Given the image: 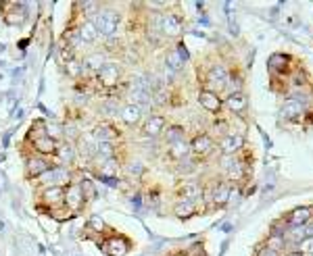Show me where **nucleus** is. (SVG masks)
Instances as JSON below:
<instances>
[{"label": "nucleus", "instance_id": "obj_1", "mask_svg": "<svg viewBox=\"0 0 313 256\" xmlns=\"http://www.w3.org/2000/svg\"><path fill=\"white\" fill-rule=\"evenodd\" d=\"M94 25H96V31L98 36H115L117 33V28L121 23V17L117 11H113V8H100V11L96 13V17H94Z\"/></svg>", "mask_w": 313, "mask_h": 256}, {"label": "nucleus", "instance_id": "obj_2", "mask_svg": "<svg viewBox=\"0 0 313 256\" xmlns=\"http://www.w3.org/2000/svg\"><path fill=\"white\" fill-rule=\"evenodd\" d=\"M75 177H73V173L69 167H63V165H55L48 173H44L42 177L38 179V183L42 185V190H46V188H65V185H69Z\"/></svg>", "mask_w": 313, "mask_h": 256}, {"label": "nucleus", "instance_id": "obj_3", "mask_svg": "<svg viewBox=\"0 0 313 256\" xmlns=\"http://www.w3.org/2000/svg\"><path fill=\"white\" fill-rule=\"evenodd\" d=\"M40 210L46 213H57L59 208H65V188H46L40 192Z\"/></svg>", "mask_w": 313, "mask_h": 256}, {"label": "nucleus", "instance_id": "obj_4", "mask_svg": "<svg viewBox=\"0 0 313 256\" xmlns=\"http://www.w3.org/2000/svg\"><path fill=\"white\" fill-rule=\"evenodd\" d=\"M86 204H88V202H86V198H84L77 179H73L69 185H65V208L69 210V215H71V217L80 215L82 210L86 208Z\"/></svg>", "mask_w": 313, "mask_h": 256}, {"label": "nucleus", "instance_id": "obj_5", "mask_svg": "<svg viewBox=\"0 0 313 256\" xmlns=\"http://www.w3.org/2000/svg\"><path fill=\"white\" fill-rule=\"evenodd\" d=\"M55 163L52 158H46V156H40V154H30L25 156V177L28 179H40L44 173H48Z\"/></svg>", "mask_w": 313, "mask_h": 256}, {"label": "nucleus", "instance_id": "obj_6", "mask_svg": "<svg viewBox=\"0 0 313 256\" xmlns=\"http://www.w3.org/2000/svg\"><path fill=\"white\" fill-rule=\"evenodd\" d=\"M0 8H2L4 23L13 25V28H21V25L28 21V6L23 2H17V0H13V2H2Z\"/></svg>", "mask_w": 313, "mask_h": 256}, {"label": "nucleus", "instance_id": "obj_7", "mask_svg": "<svg viewBox=\"0 0 313 256\" xmlns=\"http://www.w3.org/2000/svg\"><path fill=\"white\" fill-rule=\"evenodd\" d=\"M96 82L100 87L113 92L121 84V67L117 63H104L102 69L96 73Z\"/></svg>", "mask_w": 313, "mask_h": 256}, {"label": "nucleus", "instance_id": "obj_8", "mask_svg": "<svg viewBox=\"0 0 313 256\" xmlns=\"http://www.w3.org/2000/svg\"><path fill=\"white\" fill-rule=\"evenodd\" d=\"M156 28L161 33H165L167 38H180L182 31H184V25H182L180 17L176 13H159V19H156Z\"/></svg>", "mask_w": 313, "mask_h": 256}, {"label": "nucleus", "instance_id": "obj_9", "mask_svg": "<svg viewBox=\"0 0 313 256\" xmlns=\"http://www.w3.org/2000/svg\"><path fill=\"white\" fill-rule=\"evenodd\" d=\"M100 250L107 256H125L127 250H129V242L124 235L111 233V235L104 237V240H100Z\"/></svg>", "mask_w": 313, "mask_h": 256}, {"label": "nucleus", "instance_id": "obj_10", "mask_svg": "<svg viewBox=\"0 0 313 256\" xmlns=\"http://www.w3.org/2000/svg\"><path fill=\"white\" fill-rule=\"evenodd\" d=\"M94 175L104 181V183H109V181H115V179H121L119 175H121V161L115 156V158H107V161H102L98 167H94Z\"/></svg>", "mask_w": 313, "mask_h": 256}, {"label": "nucleus", "instance_id": "obj_11", "mask_svg": "<svg viewBox=\"0 0 313 256\" xmlns=\"http://www.w3.org/2000/svg\"><path fill=\"white\" fill-rule=\"evenodd\" d=\"M92 140L96 144H102V142H117V138L121 136V131L113 125L111 121H100L98 125H94V129L90 131Z\"/></svg>", "mask_w": 313, "mask_h": 256}, {"label": "nucleus", "instance_id": "obj_12", "mask_svg": "<svg viewBox=\"0 0 313 256\" xmlns=\"http://www.w3.org/2000/svg\"><path fill=\"white\" fill-rule=\"evenodd\" d=\"M190 154H192L194 158H205L213 152V138L209 136V134H196L192 140H190Z\"/></svg>", "mask_w": 313, "mask_h": 256}, {"label": "nucleus", "instance_id": "obj_13", "mask_svg": "<svg viewBox=\"0 0 313 256\" xmlns=\"http://www.w3.org/2000/svg\"><path fill=\"white\" fill-rule=\"evenodd\" d=\"M165 127H167V119H165L163 114H149V117L144 119L140 131H142L144 138L153 140V138H159L165 131Z\"/></svg>", "mask_w": 313, "mask_h": 256}, {"label": "nucleus", "instance_id": "obj_14", "mask_svg": "<svg viewBox=\"0 0 313 256\" xmlns=\"http://www.w3.org/2000/svg\"><path fill=\"white\" fill-rule=\"evenodd\" d=\"M198 104L211 114H219L223 109V98L215 92H209V90H198Z\"/></svg>", "mask_w": 313, "mask_h": 256}, {"label": "nucleus", "instance_id": "obj_15", "mask_svg": "<svg viewBox=\"0 0 313 256\" xmlns=\"http://www.w3.org/2000/svg\"><path fill=\"white\" fill-rule=\"evenodd\" d=\"M57 161V165H63V167H71L75 163L77 158V150H75V144L73 142H67V140H63V142L57 144V152L55 156H52Z\"/></svg>", "mask_w": 313, "mask_h": 256}, {"label": "nucleus", "instance_id": "obj_16", "mask_svg": "<svg viewBox=\"0 0 313 256\" xmlns=\"http://www.w3.org/2000/svg\"><path fill=\"white\" fill-rule=\"evenodd\" d=\"M142 117H144V109H140V107H138V104H134V102L124 104V107H121V111H119V119H121V123H124V125H127V127L140 125Z\"/></svg>", "mask_w": 313, "mask_h": 256}, {"label": "nucleus", "instance_id": "obj_17", "mask_svg": "<svg viewBox=\"0 0 313 256\" xmlns=\"http://www.w3.org/2000/svg\"><path fill=\"white\" fill-rule=\"evenodd\" d=\"M178 198L188 202H201L203 200V185L196 181H182L178 185Z\"/></svg>", "mask_w": 313, "mask_h": 256}, {"label": "nucleus", "instance_id": "obj_18", "mask_svg": "<svg viewBox=\"0 0 313 256\" xmlns=\"http://www.w3.org/2000/svg\"><path fill=\"white\" fill-rule=\"evenodd\" d=\"M219 148H221L223 156H234L238 150L245 148V136L236 134V131H230L228 136H223L219 140Z\"/></svg>", "mask_w": 313, "mask_h": 256}, {"label": "nucleus", "instance_id": "obj_19", "mask_svg": "<svg viewBox=\"0 0 313 256\" xmlns=\"http://www.w3.org/2000/svg\"><path fill=\"white\" fill-rule=\"evenodd\" d=\"M221 167L225 175H228V181H240L242 177H245V169H242V165L236 156H223L221 158Z\"/></svg>", "mask_w": 313, "mask_h": 256}, {"label": "nucleus", "instance_id": "obj_20", "mask_svg": "<svg viewBox=\"0 0 313 256\" xmlns=\"http://www.w3.org/2000/svg\"><path fill=\"white\" fill-rule=\"evenodd\" d=\"M117 152H119L117 142H102V144H96V154H94L92 165H100L102 161H107V158H115Z\"/></svg>", "mask_w": 313, "mask_h": 256}, {"label": "nucleus", "instance_id": "obj_21", "mask_svg": "<svg viewBox=\"0 0 313 256\" xmlns=\"http://www.w3.org/2000/svg\"><path fill=\"white\" fill-rule=\"evenodd\" d=\"M223 107L228 109L230 113L234 114H240V113H245L247 107H249V100H247V96L238 92V94H228V98L223 100Z\"/></svg>", "mask_w": 313, "mask_h": 256}, {"label": "nucleus", "instance_id": "obj_22", "mask_svg": "<svg viewBox=\"0 0 313 256\" xmlns=\"http://www.w3.org/2000/svg\"><path fill=\"white\" fill-rule=\"evenodd\" d=\"M77 31H80V38L86 44H94L98 40V31H96V25H94L92 19H82L80 25H77Z\"/></svg>", "mask_w": 313, "mask_h": 256}, {"label": "nucleus", "instance_id": "obj_23", "mask_svg": "<svg viewBox=\"0 0 313 256\" xmlns=\"http://www.w3.org/2000/svg\"><path fill=\"white\" fill-rule=\"evenodd\" d=\"M230 198H232V185L230 183H217L213 188V206L215 208L228 204Z\"/></svg>", "mask_w": 313, "mask_h": 256}, {"label": "nucleus", "instance_id": "obj_24", "mask_svg": "<svg viewBox=\"0 0 313 256\" xmlns=\"http://www.w3.org/2000/svg\"><path fill=\"white\" fill-rule=\"evenodd\" d=\"M280 114H282V119L297 121V119H301L303 114H305V109H303V104L299 100H288V102H284Z\"/></svg>", "mask_w": 313, "mask_h": 256}, {"label": "nucleus", "instance_id": "obj_25", "mask_svg": "<svg viewBox=\"0 0 313 256\" xmlns=\"http://www.w3.org/2000/svg\"><path fill=\"white\" fill-rule=\"evenodd\" d=\"M313 210L311 208H307V206H303V208H294L292 210V213L288 215V219H286V221H288V223L292 225V227H305L307 223H309V221L313 219Z\"/></svg>", "mask_w": 313, "mask_h": 256}, {"label": "nucleus", "instance_id": "obj_26", "mask_svg": "<svg viewBox=\"0 0 313 256\" xmlns=\"http://www.w3.org/2000/svg\"><path fill=\"white\" fill-rule=\"evenodd\" d=\"M167 156L171 158V161H178V163H182L184 158H188V156H190V144H188V140H184V142L169 144V146H167Z\"/></svg>", "mask_w": 313, "mask_h": 256}, {"label": "nucleus", "instance_id": "obj_27", "mask_svg": "<svg viewBox=\"0 0 313 256\" xmlns=\"http://www.w3.org/2000/svg\"><path fill=\"white\" fill-rule=\"evenodd\" d=\"M165 136V144H176V142H184L186 140V127L184 125H167V129L163 131Z\"/></svg>", "mask_w": 313, "mask_h": 256}, {"label": "nucleus", "instance_id": "obj_28", "mask_svg": "<svg viewBox=\"0 0 313 256\" xmlns=\"http://www.w3.org/2000/svg\"><path fill=\"white\" fill-rule=\"evenodd\" d=\"M77 183H80L86 202H94V200L98 198V188H96V183H94V179H90V177H80V179H77Z\"/></svg>", "mask_w": 313, "mask_h": 256}, {"label": "nucleus", "instance_id": "obj_29", "mask_svg": "<svg viewBox=\"0 0 313 256\" xmlns=\"http://www.w3.org/2000/svg\"><path fill=\"white\" fill-rule=\"evenodd\" d=\"M196 202H188V200H178L176 206H173V215L180 217V219H188L196 213Z\"/></svg>", "mask_w": 313, "mask_h": 256}, {"label": "nucleus", "instance_id": "obj_30", "mask_svg": "<svg viewBox=\"0 0 313 256\" xmlns=\"http://www.w3.org/2000/svg\"><path fill=\"white\" fill-rule=\"evenodd\" d=\"M63 42L71 50H80V46L84 44L82 38H80V31H77V28H67L65 33H63Z\"/></svg>", "mask_w": 313, "mask_h": 256}, {"label": "nucleus", "instance_id": "obj_31", "mask_svg": "<svg viewBox=\"0 0 313 256\" xmlns=\"http://www.w3.org/2000/svg\"><path fill=\"white\" fill-rule=\"evenodd\" d=\"M265 248L274 250V252H280L282 248H286V235L269 233V235H267V242H265Z\"/></svg>", "mask_w": 313, "mask_h": 256}, {"label": "nucleus", "instance_id": "obj_32", "mask_svg": "<svg viewBox=\"0 0 313 256\" xmlns=\"http://www.w3.org/2000/svg\"><path fill=\"white\" fill-rule=\"evenodd\" d=\"M84 69H92V71H100L102 69V65H104V57L100 55V52H94V55H90V57H86L84 58Z\"/></svg>", "mask_w": 313, "mask_h": 256}, {"label": "nucleus", "instance_id": "obj_33", "mask_svg": "<svg viewBox=\"0 0 313 256\" xmlns=\"http://www.w3.org/2000/svg\"><path fill=\"white\" fill-rule=\"evenodd\" d=\"M86 229H88L90 233H104V229H107V225H104V221L100 215H92L88 219V223H86Z\"/></svg>", "mask_w": 313, "mask_h": 256}, {"label": "nucleus", "instance_id": "obj_34", "mask_svg": "<svg viewBox=\"0 0 313 256\" xmlns=\"http://www.w3.org/2000/svg\"><path fill=\"white\" fill-rule=\"evenodd\" d=\"M65 65H67V67H65V71H67V75L71 77V79H80V77H84L86 69H84L82 63H77L75 58H73V60H69V63H65Z\"/></svg>", "mask_w": 313, "mask_h": 256}, {"label": "nucleus", "instance_id": "obj_35", "mask_svg": "<svg viewBox=\"0 0 313 256\" xmlns=\"http://www.w3.org/2000/svg\"><path fill=\"white\" fill-rule=\"evenodd\" d=\"M165 63H167V67L171 69V71H180V69L184 67V60L180 58V55L176 52V48L167 52V57H165Z\"/></svg>", "mask_w": 313, "mask_h": 256}, {"label": "nucleus", "instance_id": "obj_36", "mask_svg": "<svg viewBox=\"0 0 313 256\" xmlns=\"http://www.w3.org/2000/svg\"><path fill=\"white\" fill-rule=\"evenodd\" d=\"M144 171H146V167L140 161H132L129 165H125V173L129 175V177H134V179H140L144 175Z\"/></svg>", "mask_w": 313, "mask_h": 256}, {"label": "nucleus", "instance_id": "obj_37", "mask_svg": "<svg viewBox=\"0 0 313 256\" xmlns=\"http://www.w3.org/2000/svg\"><path fill=\"white\" fill-rule=\"evenodd\" d=\"M305 237H307V229H305V227H292V231H290V240H292L294 244L303 242Z\"/></svg>", "mask_w": 313, "mask_h": 256}, {"label": "nucleus", "instance_id": "obj_38", "mask_svg": "<svg viewBox=\"0 0 313 256\" xmlns=\"http://www.w3.org/2000/svg\"><path fill=\"white\" fill-rule=\"evenodd\" d=\"M297 246L301 248V250H299L301 254H311V256H313V235H311V237H305V240L299 242Z\"/></svg>", "mask_w": 313, "mask_h": 256}, {"label": "nucleus", "instance_id": "obj_39", "mask_svg": "<svg viewBox=\"0 0 313 256\" xmlns=\"http://www.w3.org/2000/svg\"><path fill=\"white\" fill-rule=\"evenodd\" d=\"M176 52H178V55H180V58L182 60H184V63H186V60H188V50H186V46H184V44H178V48H176Z\"/></svg>", "mask_w": 313, "mask_h": 256}, {"label": "nucleus", "instance_id": "obj_40", "mask_svg": "<svg viewBox=\"0 0 313 256\" xmlns=\"http://www.w3.org/2000/svg\"><path fill=\"white\" fill-rule=\"evenodd\" d=\"M257 254L259 256H280V252H274V250H269V248H259Z\"/></svg>", "mask_w": 313, "mask_h": 256}, {"label": "nucleus", "instance_id": "obj_41", "mask_svg": "<svg viewBox=\"0 0 313 256\" xmlns=\"http://www.w3.org/2000/svg\"><path fill=\"white\" fill-rule=\"evenodd\" d=\"M286 256H303L299 250H294V252H288V254H286Z\"/></svg>", "mask_w": 313, "mask_h": 256}, {"label": "nucleus", "instance_id": "obj_42", "mask_svg": "<svg viewBox=\"0 0 313 256\" xmlns=\"http://www.w3.org/2000/svg\"><path fill=\"white\" fill-rule=\"evenodd\" d=\"M2 229H4V223H2V221H0V231H2Z\"/></svg>", "mask_w": 313, "mask_h": 256}]
</instances>
